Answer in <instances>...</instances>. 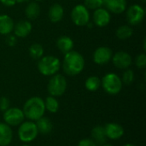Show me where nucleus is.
<instances>
[{"instance_id":"1","label":"nucleus","mask_w":146,"mask_h":146,"mask_svg":"<svg viewBox=\"0 0 146 146\" xmlns=\"http://www.w3.org/2000/svg\"><path fill=\"white\" fill-rule=\"evenodd\" d=\"M61 66L67 75L76 76L80 74L85 68V58L80 52L72 50L64 55Z\"/></svg>"},{"instance_id":"2","label":"nucleus","mask_w":146,"mask_h":146,"mask_svg":"<svg viewBox=\"0 0 146 146\" xmlns=\"http://www.w3.org/2000/svg\"><path fill=\"white\" fill-rule=\"evenodd\" d=\"M22 111L27 119L36 121L44 115L45 106L44 99L37 96L28 98L23 105Z\"/></svg>"},{"instance_id":"3","label":"nucleus","mask_w":146,"mask_h":146,"mask_svg":"<svg viewBox=\"0 0 146 146\" xmlns=\"http://www.w3.org/2000/svg\"><path fill=\"white\" fill-rule=\"evenodd\" d=\"M38 72L44 76H52L60 70L61 62L55 56H43L37 63Z\"/></svg>"},{"instance_id":"4","label":"nucleus","mask_w":146,"mask_h":146,"mask_svg":"<svg viewBox=\"0 0 146 146\" xmlns=\"http://www.w3.org/2000/svg\"><path fill=\"white\" fill-rule=\"evenodd\" d=\"M121 79L115 73L106 74L101 80V86L104 92L110 95H116L122 89Z\"/></svg>"},{"instance_id":"5","label":"nucleus","mask_w":146,"mask_h":146,"mask_svg":"<svg viewBox=\"0 0 146 146\" xmlns=\"http://www.w3.org/2000/svg\"><path fill=\"white\" fill-rule=\"evenodd\" d=\"M68 83L66 78L60 74H56L50 76L47 85V91L50 96L55 98L62 96L67 90Z\"/></svg>"},{"instance_id":"6","label":"nucleus","mask_w":146,"mask_h":146,"mask_svg":"<svg viewBox=\"0 0 146 146\" xmlns=\"http://www.w3.org/2000/svg\"><path fill=\"white\" fill-rule=\"evenodd\" d=\"M38 135V131L36 123L32 121H23L19 125L18 138L23 143H30L36 139Z\"/></svg>"},{"instance_id":"7","label":"nucleus","mask_w":146,"mask_h":146,"mask_svg":"<svg viewBox=\"0 0 146 146\" xmlns=\"http://www.w3.org/2000/svg\"><path fill=\"white\" fill-rule=\"evenodd\" d=\"M71 20L78 27H85L90 21L89 9L84 4H77L71 10Z\"/></svg>"},{"instance_id":"8","label":"nucleus","mask_w":146,"mask_h":146,"mask_svg":"<svg viewBox=\"0 0 146 146\" xmlns=\"http://www.w3.org/2000/svg\"><path fill=\"white\" fill-rule=\"evenodd\" d=\"M3 119L4 123L9 127H16L24 121L25 115L22 110L16 107H9L3 112Z\"/></svg>"},{"instance_id":"9","label":"nucleus","mask_w":146,"mask_h":146,"mask_svg":"<svg viewBox=\"0 0 146 146\" xmlns=\"http://www.w3.org/2000/svg\"><path fill=\"white\" fill-rule=\"evenodd\" d=\"M145 15V11L142 6L139 4H133L127 9L126 17L131 26H137L144 21Z\"/></svg>"},{"instance_id":"10","label":"nucleus","mask_w":146,"mask_h":146,"mask_svg":"<svg viewBox=\"0 0 146 146\" xmlns=\"http://www.w3.org/2000/svg\"><path fill=\"white\" fill-rule=\"evenodd\" d=\"M113 56V51L110 47L100 46L97 48L93 53V62L98 65H104L109 63Z\"/></svg>"},{"instance_id":"11","label":"nucleus","mask_w":146,"mask_h":146,"mask_svg":"<svg viewBox=\"0 0 146 146\" xmlns=\"http://www.w3.org/2000/svg\"><path fill=\"white\" fill-rule=\"evenodd\" d=\"M113 64L120 69H127L132 65L133 59L131 55L127 51H118L115 54H113L112 56Z\"/></svg>"},{"instance_id":"12","label":"nucleus","mask_w":146,"mask_h":146,"mask_svg":"<svg viewBox=\"0 0 146 146\" xmlns=\"http://www.w3.org/2000/svg\"><path fill=\"white\" fill-rule=\"evenodd\" d=\"M111 20L110 12H109L105 8H99L95 9L92 15V21L94 25L98 27H104L109 25Z\"/></svg>"},{"instance_id":"13","label":"nucleus","mask_w":146,"mask_h":146,"mask_svg":"<svg viewBox=\"0 0 146 146\" xmlns=\"http://www.w3.org/2000/svg\"><path fill=\"white\" fill-rule=\"evenodd\" d=\"M104 127L106 138L111 140H117L121 139L125 133L123 127L115 122L107 123Z\"/></svg>"},{"instance_id":"14","label":"nucleus","mask_w":146,"mask_h":146,"mask_svg":"<svg viewBox=\"0 0 146 146\" xmlns=\"http://www.w3.org/2000/svg\"><path fill=\"white\" fill-rule=\"evenodd\" d=\"M33 29L32 23L27 20H20L14 26V35L16 38H26L28 36Z\"/></svg>"},{"instance_id":"15","label":"nucleus","mask_w":146,"mask_h":146,"mask_svg":"<svg viewBox=\"0 0 146 146\" xmlns=\"http://www.w3.org/2000/svg\"><path fill=\"white\" fill-rule=\"evenodd\" d=\"M109 12L122 14L127 9V0H104V5Z\"/></svg>"},{"instance_id":"16","label":"nucleus","mask_w":146,"mask_h":146,"mask_svg":"<svg viewBox=\"0 0 146 146\" xmlns=\"http://www.w3.org/2000/svg\"><path fill=\"white\" fill-rule=\"evenodd\" d=\"M64 15V9L60 3H53L48 10V17L53 23L61 21Z\"/></svg>"},{"instance_id":"17","label":"nucleus","mask_w":146,"mask_h":146,"mask_svg":"<svg viewBox=\"0 0 146 146\" xmlns=\"http://www.w3.org/2000/svg\"><path fill=\"white\" fill-rule=\"evenodd\" d=\"M13 139L11 127L4 122H0V146H8Z\"/></svg>"},{"instance_id":"18","label":"nucleus","mask_w":146,"mask_h":146,"mask_svg":"<svg viewBox=\"0 0 146 146\" xmlns=\"http://www.w3.org/2000/svg\"><path fill=\"white\" fill-rule=\"evenodd\" d=\"M14 20L8 15H0V34L8 35L13 32Z\"/></svg>"},{"instance_id":"19","label":"nucleus","mask_w":146,"mask_h":146,"mask_svg":"<svg viewBox=\"0 0 146 146\" xmlns=\"http://www.w3.org/2000/svg\"><path fill=\"white\" fill-rule=\"evenodd\" d=\"M57 49L64 55L71 51L74 48V41L68 36H61L56 39Z\"/></svg>"},{"instance_id":"20","label":"nucleus","mask_w":146,"mask_h":146,"mask_svg":"<svg viewBox=\"0 0 146 146\" xmlns=\"http://www.w3.org/2000/svg\"><path fill=\"white\" fill-rule=\"evenodd\" d=\"M36 126L38 131V133L43 135H47L51 133L53 129V124L48 117L42 116L38 120L36 121Z\"/></svg>"},{"instance_id":"21","label":"nucleus","mask_w":146,"mask_h":146,"mask_svg":"<svg viewBox=\"0 0 146 146\" xmlns=\"http://www.w3.org/2000/svg\"><path fill=\"white\" fill-rule=\"evenodd\" d=\"M92 139L96 143L97 145H103L106 143V135L104 127L103 126H96L92 130Z\"/></svg>"},{"instance_id":"22","label":"nucleus","mask_w":146,"mask_h":146,"mask_svg":"<svg viewBox=\"0 0 146 146\" xmlns=\"http://www.w3.org/2000/svg\"><path fill=\"white\" fill-rule=\"evenodd\" d=\"M25 15L28 20H35L40 15V7L38 2H29L25 9Z\"/></svg>"},{"instance_id":"23","label":"nucleus","mask_w":146,"mask_h":146,"mask_svg":"<svg viewBox=\"0 0 146 146\" xmlns=\"http://www.w3.org/2000/svg\"><path fill=\"white\" fill-rule=\"evenodd\" d=\"M133 33V30L131 26L128 25H121L120 26L115 32V36L117 38L121 40H126L132 37Z\"/></svg>"},{"instance_id":"24","label":"nucleus","mask_w":146,"mask_h":146,"mask_svg":"<svg viewBox=\"0 0 146 146\" xmlns=\"http://www.w3.org/2000/svg\"><path fill=\"white\" fill-rule=\"evenodd\" d=\"M101 86V80L98 76L92 75L86 79L85 82V87L89 92H96Z\"/></svg>"},{"instance_id":"25","label":"nucleus","mask_w":146,"mask_h":146,"mask_svg":"<svg viewBox=\"0 0 146 146\" xmlns=\"http://www.w3.org/2000/svg\"><path fill=\"white\" fill-rule=\"evenodd\" d=\"M44 101V106H45V110L49 111L50 113L55 114L59 110V102L56 99V98L53 96H49L45 98Z\"/></svg>"},{"instance_id":"26","label":"nucleus","mask_w":146,"mask_h":146,"mask_svg":"<svg viewBox=\"0 0 146 146\" xmlns=\"http://www.w3.org/2000/svg\"><path fill=\"white\" fill-rule=\"evenodd\" d=\"M28 52H29V56L35 60H38L39 58H41L44 56V47L38 43L33 44L29 49H28Z\"/></svg>"},{"instance_id":"27","label":"nucleus","mask_w":146,"mask_h":146,"mask_svg":"<svg viewBox=\"0 0 146 146\" xmlns=\"http://www.w3.org/2000/svg\"><path fill=\"white\" fill-rule=\"evenodd\" d=\"M84 5L88 9L95 10V9H98L99 8L104 7V0H85Z\"/></svg>"},{"instance_id":"28","label":"nucleus","mask_w":146,"mask_h":146,"mask_svg":"<svg viewBox=\"0 0 146 146\" xmlns=\"http://www.w3.org/2000/svg\"><path fill=\"white\" fill-rule=\"evenodd\" d=\"M134 80V72L132 69H125V72L122 75V84H125L127 86L131 85Z\"/></svg>"},{"instance_id":"29","label":"nucleus","mask_w":146,"mask_h":146,"mask_svg":"<svg viewBox=\"0 0 146 146\" xmlns=\"http://www.w3.org/2000/svg\"><path fill=\"white\" fill-rule=\"evenodd\" d=\"M135 64L137 66V68L143 69L146 67V55L145 52L140 53L137 56L136 59H135Z\"/></svg>"},{"instance_id":"30","label":"nucleus","mask_w":146,"mask_h":146,"mask_svg":"<svg viewBox=\"0 0 146 146\" xmlns=\"http://www.w3.org/2000/svg\"><path fill=\"white\" fill-rule=\"evenodd\" d=\"M10 102L8 98L6 97H1L0 98V111L4 112L9 108Z\"/></svg>"},{"instance_id":"31","label":"nucleus","mask_w":146,"mask_h":146,"mask_svg":"<svg viewBox=\"0 0 146 146\" xmlns=\"http://www.w3.org/2000/svg\"><path fill=\"white\" fill-rule=\"evenodd\" d=\"M78 146H98L96 145V143L92 139H81L79 144Z\"/></svg>"},{"instance_id":"32","label":"nucleus","mask_w":146,"mask_h":146,"mask_svg":"<svg viewBox=\"0 0 146 146\" xmlns=\"http://www.w3.org/2000/svg\"><path fill=\"white\" fill-rule=\"evenodd\" d=\"M6 36H7V38H6V44L9 46H15L16 44V43H17L16 37L15 35H12V34H8Z\"/></svg>"},{"instance_id":"33","label":"nucleus","mask_w":146,"mask_h":146,"mask_svg":"<svg viewBox=\"0 0 146 146\" xmlns=\"http://www.w3.org/2000/svg\"><path fill=\"white\" fill-rule=\"evenodd\" d=\"M0 3L6 7H13L16 4L15 0H0Z\"/></svg>"},{"instance_id":"34","label":"nucleus","mask_w":146,"mask_h":146,"mask_svg":"<svg viewBox=\"0 0 146 146\" xmlns=\"http://www.w3.org/2000/svg\"><path fill=\"white\" fill-rule=\"evenodd\" d=\"M16 3H27L29 2V0H15Z\"/></svg>"},{"instance_id":"35","label":"nucleus","mask_w":146,"mask_h":146,"mask_svg":"<svg viewBox=\"0 0 146 146\" xmlns=\"http://www.w3.org/2000/svg\"><path fill=\"white\" fill-rule=\"evenodd\" d=\"M122 146H137V145H133V144H126V145H122Z\"/></svg>"},{"instance_id":"36","label":"nucleus","mask_w":146,"mask_h":146,"mask_svg":"<svg viewBox=\"0 0 146 146\" xmlns=\"http://www.w3.org/2000/svg\"><path fill=\"white\" fill-rule=\"evenodd\" d=\"M101 146H114V145H111V144H106V143H105V144H104L103 145H101Z\"/></svg>"},{"instance_id":"37","label":"nucleus","mask_w":146,"mask_h":146,"mask_svg":"<svg viewBox=\"0 0 146 146\" xmlns=\"http://www.w3.org/2000/svg\"><path fill=\"white\" fill-rule=\"evenodd\" d=\"M35 2H41V1H44V0H34Z\"/></svg>"},{"instance_id":"38","label":"nucleus","mask_w":146,"mask_h":146,"mask_svg":"<svg viewBox=\"0 0 146 146\" xmlns=\"http://www.w3.org/2000/svg\"><path fill=\"white\" fill-rule=\"evenodd\" d=\"M21 146H30V145H21Z\"/></svg>"},{"instance_id":"39","label":"nucleus","mask_w":146,"mask_h":146,"mask_svg":"<svg viewBox=\"0 0 146 146\" xmlns=\"http://www.w3.org/2000/svg\"><path fill=\"white\" fill-rule=\"evenodd\" d=\"M142 2H143V3H145V0H142Z\"/></svg>"}]
</instances>
